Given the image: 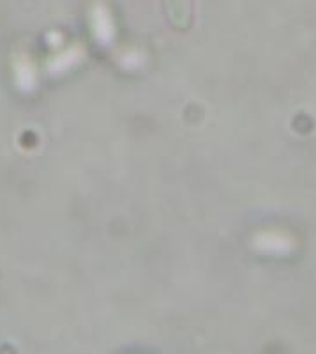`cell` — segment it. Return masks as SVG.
<instances>
[{"label":"cell","mask_w":316,"mask_h":354,"mask_svg":"<svg viewBox=\"0 0 316 354\" xmlns=\"http://www.w3.org/2000/svg\"><path fill=\"white\" fill-rule=\"evenodd\" d=\"M164 17L175 30L184 32L192 25V0H161Z\"/></svg>","instance_id":"6da1fadb"}]
</instances>
